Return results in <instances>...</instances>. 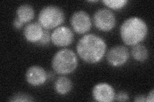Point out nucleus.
Wrapping results in <instances>:
<instances>
[{
  "mask_svg": "<svg viewBox=\"0 0 154 102\" xmlns=\"http://www.w3.org/2000/svg\"><path fill=\"white\" fill-rule=\"evenodd\" d=\"M76 49L84 61L95 64L102 60L107 50V44L100 36L94 34H88L79 40Z\"/></svg>",
  "mask_w": 154,
  "mask_h": 102,
  "instance_id": "f257e3e1",
  "label": "nucleus"
},
{
  "mask_svg": "<svg viewBox=\"0 0 154 102\" xmlns=\"http://www.w3.org/2000/svg\"><path fill=\"white\" fill-rule=\"evenodd\" d=\"M148 26L142 19L132 17L125 20L120 27V36L125 44L134 46L145 39Z\"/></svg>",
  "mask_w": 154,
  "mask_h": 102,
  "instance_id": "f03ea898",
  "label": "nucleus"
},
{
  "mask_svg": "<svg viewBox=\"0 0 154 102\" xmlns=\"http://www.w3.org/2000/svg\"><path fill=\"white\" fill-rule=\"evenodd\" d=\"M78 64V58L75 52L69 48H63L58 51L51 62L53 70L60 75H67L73 72Z\"/></svg>",
  "mask_w": 154,
  "mask_h": 102,
  "instance_id": "7ed1b4c3",
  "label": "nucleus"
},
{
  "mask_svg": "<svg viewBox=\"0 0 154 102\" xmlns=\"http://www.w3.org/2000/svg\"><path fill=\"white\" fill-rule=\"evenodd\" d=\"M64 11L60 8L54 5L42 8L38 16V23L46 30L59 27L64 22Z\"/></svg>",
  "mask_w": 154,
  "mask_h": 102,
  "instance_id": "20e7f679",
  "label": "nucleus"
},
{
  "mask_svg": "<svg viewBox=\"0 0 154 102\" xmlns=\"http://www.w3.org/2000/svg\"><path fill=\"white\" fill-rule=\"evenodd\" d=\"M94 24L96 28L103 32L112 30L116 24L114 13L107 8H100L93 16Z\"/></svg>",
  "mask_w": 154,
  "mask_h": 102,
  "instance_id": "39448f33",
  "label": "nucleus"
},
{
  "mask_svg": "<svg viewBox=\"0 0 154 102\" xmlns=\"http://www.w3.org/2000/svg\"><path fill=\"white\" fill-rule=\"evenodd\" d=\"M70 23L73 30L78 34L88 33L92 27V21L89 15L84 10L75 12L71 17Z\"/></svg>",
  "mask_w": 154,
  "mask_h": 102,
  "instance_id": "423d86ee",
  "label": "nucleus"
},
{
  "mask_svg": "<svg viewBox=\"0 0 154 102\" xmlns=\"http://www.w3.org/2000/svg\"><path fill=\"white\" fill-rule=\"evenodd\" d=\"M74 34L70 28L59 26L55 28L51 35V41L59 47H65L73 42Z\"/></svg>",
  "mask_w": 154,
  "mask_h": 102,
  "instance_id": "0eeeda50",
  "label": "nucleus"
},
{
  "mask_svg": "<svg viewBox=\"0 0 154 102\" xmlns=\"http://www.w3.org/2000/svg\"><path fill=\"white\" fill-rule=\"evenodd\" d=\"M128 48L123 45H116L110 48L107 56V60L109 64L114 67L125 65L129 58Z\"/></svg>",
  "mask_w": 154,
  "mask_h": 102,
  "instance_id": "6e6552de",
  "label": "nucleus"
},
{
  "mask_svg": "<svg viewBox=\"0 0 154 102\" xmlns=\"http://www.w3.org/2000/svg\"><path fill=\"white\" fill-rule=\"evenodd\" d=\"M115 91L112 86L107 83H99L93 89V96L98 102H111L115 100Z\"/></svg>",
  "mask_w": 154,
  "mask_h": 102,
  "instance_id": "1a4fd4ad",
  "label": "nucleus"
},
{
  "mask_svg": "<svg viewBox=\"0 0 154 102\" xmlns=\"http://www.w3.org/2000/svg\"><path fill=\"white\" fill-rule=\"evenodd\" d=\"M25 78L28 83L32 86H39L44 84L48 79L46 71L40 66L34 65L27 70Z\"/></svg>",
  "mask_w": 154,
  "mask_h": 102,
  "instance_id": "9d476101",
  "label": "nucleus"
},
{
  "mask_svg": "<svg viewBox=\"0 0 154 102\" xmlns=\"http://www.w3.org/2000/svg\"><path fill=\"white\" fill-rule=\"evenodd\" d=\"M44 30L38 22H32L24 28L23 35L26 41L30 43H38L42 38Z\"/></svg>",
  "mask_w": 154,
  "mask_h": 102,
  "instance_id": "9b49d317",
  "label": "nucleus"
},
{
  "mask_svg": "<svg viewBox=\"0 0 154 102\" xmlns=\"http://www.w3.org/2000/svg\"><path fill=\"white\" fill-rule=\"evenodd\" d=\"M17 17L23 23L30 22L34 18L35 12L33 7L28 4H23L16 10Z\"/></svg>",
  "mask_w": 154,
  "mask_h": 102,
  "instance_id": "f8f14e48",
  "label": "nucleus"
},
{
  "mask_svg": "<svg viewBox=\"0 0 154 102\" xmlns=\"http://www.w3.org/2000/svg\"><path fill=\"white\" fill-rule=\"evenodd\" d=\"M54 88L58 94L65 95L69 93L73 88V83L69 78L62 76L56 80L54 84Z\"/></svg>",
  "mask_w": 154,
  "mask_h": 102,
  "instance_id": "ddd939ff",
  "label": "nucleus"
},
{
  "mask_svg": "<svg viewBox=\"0 0 154 102\" xmlns=\"http://www.w3.org/2000/svg\"><path fill=\"white\" fill-rule=\"evenodd\" d=\"M131 54L136 61L144 62L148 57V51L145 46L139 43L133 46L131 50Z\"/></svg>",
  "mask_w": 154,
  "mask_h": 102,
  "instance_id": "4468645a",
  "label": "nucleus"
},
{
  "mask_svg": "<svg viewBox=\"0 0 154 102\" xmlns=\"http://www.w3.org/2000/svg\"><path fill=\"white\" fill-rule=\"evenodd\" d=\"M102 2L105 5L113 10L121 9L128 3L127 0H104Z\"/></svg>",
  "mask_w": 154,
  "mask_h": 102,
  "instance_id": "2eb2a0df",
  "label": "nucleus"
},
{
  "mask_svg": "<svg viewBox=\"0 0 154 102\" xmlns=\"http://www.w3.org/2000/svg\"><path fill=\"white\" fill-rule=\"evenodd\" d=\"M33 100L34 99L32 96L23 93H18L14 95L9 99L10 101L12 102H30Z\"/></svg>",
  "mask_w": 154,
  "mask_h": 102,
  "instance_id": "dca6fc26",
  "label": "nucleus"
},
{
  "mask_svg": "<svg viewBox=\"0 0 154 102\" xmlns=\"http://www.w3.org/2000/svg\"><path fill=\"white\" fill-rule=\"evenodd\" d=\"M51 41V35L48 31H44V33L42 38H41L40 41L38 42V44L41 45H47Z\"/></svg>",
  "mask_w": 154,
  "mask_h": 102,
  "instance_id": "f3484780",
  "label": "nucleus"
},
{
  "mask_svg": "<svg viewBox=\"0 0 154 102\" xmlns=\"http://www.w3.org/2000/svg\"><path fill=\"white\" fill-rule=\"evenodd\" d=\"M115 100L118 101H127L129 100V96L126 92L120 91L115 95Z\"/></svg>",
  "mask_w": 154,
  "mask_h": 102,
  "instance_id": "a211bd4d",
  "label": "nucleus"
},
{
  "mask_svg": "<svg viewBox=\"0 0 154 102\" xmlns=\"http://www.w3.org/2000/svg\"><path fill=\"white\" fill-rule=\"evenodd\" d=\"M23 22H22L17 17H16L14 19V22H13V26L14 28L19 30V29H21L23 26Z\"/></svg>",
  "mask_w": 154,
  "mask_h": 102,
  "instance_id": "6ab92c4d",
  "label": "nucleus"
},
{
  "mask_svg": "<svg viewBox=\"0 0 154 102\" xmlns=\"http://www.w3.org/2000/svg\"><path fill=\"white\" fill-rule=\"evenodd\" d=\"M153 101H154V90L152 89L150 92H149V93L146 96V101L153 102Z\"/></svg>",
  "mask_w": 154,
  "mask_h": 102,
  "instance_id": "aec40b11",
  "label": "nucleus"
},
{
  "mask_svg": "<svg viewBox=\"0 0 154 102\" xmlns=\"http://www.w3.org/2000/svg\"><path fill=\"white\" fill-rule=\"evenodd\" d=\"M134 101L136 102H144L146 101V96L143 95H139L135 97Z\"/></svg>",
  "mask_w": 154,
  "mask_h": 102,
  "instance_id": "412c9836",
  "label": "nucleus"
},
{
  "mask_svg": "<svg viewBox=\"0 0 154 102\" xmlns=\"http://www.w3.org/2000/svg\"><path fill=\"white\" fill-rule=\"evenodd\" d=\"M88 2H89V3H96V2H98V1H97V0H96V1H93H93H88Z\"/></svg>",
  "mask_w": 154,
  "mask_h": 102,
  "instance_id": "4be33fe9",
  "label": "nucleus"
}]
</instances>
